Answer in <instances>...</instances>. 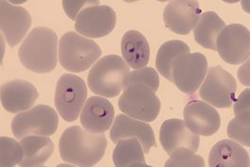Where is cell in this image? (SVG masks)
Here are the masks:
<instances>
[{"label":"cell","mask_w":250,"mask_h":167,"mask_svg":"<svg viewBox=\"0 0 250 167\" xmlns=\"http://www.w3.org/2000/svg\"><path fill=\"white\" fill-rule=\"evenodd\" d=\"M107 146L104 134H94L74 125L62 133L59 149L64 162L78 167H93L103 158Z\"/></svg>","instance_id":"1"},{"label":"cell","mask_w":250,"mask_h":167,"mask_svg":"<svg viewBox=\"0 0 250 167\" xmlns=\"http://www.w3.org/2000/svg\"><path fill=\"white\" fill-rule=\"evenodd\" d=\"M57 43L58 36L54 30L44 27L34 28L19 48V60L32 72L49 73L57 65Z\"/></svg>","instance_id":"2"},{"label":"cell","mask_w":250,"mask_h":167,"mask_svg":"<svg viewBox=\"0 0 250 167\" xmlns=\"http://www.w3.org/2000/svg\"><path fill=\"white\" fill-rule=\"evenodd\" d=\"M128 73L129 66L120 56H105L90 70L87 80L89 88L101 97H117L124 89Z\"/></svg>","instance_id":"3"},{"label":"cell","mask_w":250,"mask_h":167,"mask_svg":"<svg viewBox=\"0 0 250 167\" xmlns=\"http://www.w3.org/2000/svg\"><path fill=\"white\" fill-rule=\"evenodd\" d=\"M101 56L97 42L76 32H66L59 44V59L62 66L69 72L80 73L89 69Z\"/></svg>","instance_id":"4"},{"label":"cell","mask_w":250,"mask_h":167,"mask_svg":"<svg viewBox=\"0 0 250 167\" xmlns=\"http://www.w3.org/2000/svg\"><path fill=\"white\" fill-rule=\"evenodd\" d=\"M155 93L145 84H131L119 98V109L135 119L152 122L161 111V101Z\"/></svg>","instance_id":"5"},{"label":"cell","mask_w":250,"mask_h":167,"mask_svg":"<svg viewBox=\"0 0 250 167\" xmlns=\"http://www.w3.org/2000/svg\"><path fill=\"white\" fill-rule=\"evenodd\" d=\"M59 125L58 114L51 107L38 105L16 115L12 122V130L17 139L30 135L51 136Z\"/></svg>","instance_id":"6"},{"label":"cell","mask_w":250,"mask_h":167,"mask_svg":"<svg viewBox=\"0 0 250 167\" xmlns=\"http://www.w3.org/2000/svg\"><path fill=\"white\" fill-rule=\"evenodd\" d=\"M87 98V87L78 76L62 75L56 87L55 106L57 111L67 122L78 119Z\"/></svg>","instance_id":"7"},{"label":"cell","mask_w":250,"mask_h":167,"mask_svg":"<svg viewBox=\"0 0 250 167\" xmlns=\"http://www.w3.org/2000/svg\"><path fill=\"white\" fill-rule=\"evenodd\" d=\"M237 84L233 76L221 66L208 70L205 82L199 90V96L211 106L226 109L235 101Z\"/></svg>","instance_id":"8"},{"label":"cell","mask_w":250,"mask_h":167,"mask_svg":"<svg viewBox=\"0 0 250 167\" xmlns=\"http://www.w3.org/2000/svg\"><path fill=\"white\" fill-rule=\"evenodd\" d=\"M208 71V61L201 53L178 57L172 65L173 83L181 92L192 95L203 84Z\"/></svg>","instance_id":"9"},{"label":"cell","mask_w":250,"mask_h":167,"mask_svg":"<svg viewBox=\"0 0 250 167\" xmlns=\"http://www.w3.org/2000/svg\"><path fill=\"white\" fill-rule=\"evenodd\" d=\"M217 51L223 61L239 64L250 56V31L243 25L231 24L223 29L216 40Z\"/></svg>","instance_id":"10"},{"label":"cell","mask_w":250,"mask_h":167,"mask_svg":"<svg viewBox=\"0 0 250 167\" xmlns=\"http://www.w3.org/2000/svg\"><path fill=\"white\" fill-rule=\"evenodd\" d=\"M116 25V14L109 6L90 7L81 12L75 23L76 30L88 38H102Z\"/></svg>","instance_id":"11"},{"label":"cell","mask_w":250,"mask_h":167,"mask_svg":"<svg viewBox=\"0 0 250 167\" xmlns=\"http://www.w3.org/2000/svg\"><path fill=\"white\" fill-rule=\"evenodd\" d=\"M201 9L195 0H172L164 12L167 28L180 35H187L195 28Z\"/></svg>","instance_id":"12"},{"label":"cell","mask_w":250,"mask_h":167,"mask_svg":"<svg viewBox=\"0 0 250 167\" xmlns=\"http://www.w3.org/2000/svg\"><path fill=\"white\" fill-rule=\"evenodd\" d=\"M1 31L10 46L14 47L23 40L31 26V16L22 7L0 0Z\"/></svg>","instance_id":"13"},{"label":"cell","mask_w":250,"mask_h":167,"mask_svg":"<svg viewBox=\"0 0 250 167\" xmlns=\"http://www.w3.org/2000/svg\"><path fill=\"white\" fill-rule=\"evenodd\" d=\"M183 114L185 124L197 135L211 136L220 128L219 113L203 101H190L185 106Z\"/></svg>","instance_id":"14"},{"label":"cell","mask_w":250,"mask_h":167,"mask_svg":"<svg viewBox=\"0 0 250 167\" xmlns=\"http://www.w3.org/2000/svg\"><path fill=\"white\" fill-rule=\"evenodd\" d=\"M160 142L163 148L170 156L181 148L197 151L199 148V136L194 133L185 121L169 119L163 123L160 130Z\"/></svg>","instance_id":"15"},{"label":"cell","mask_w":250,"mask_h":167,"mask_svg":"<svg viewBox=\"0 0 250 167\" xmlns=\"http://www.w3.org/2000/svg\"><path fill=\"white\" fill-rule=\"evenodd\" d=\"M110 136L113 143L125 138H137L143 146L145 153H148L153 146H156L151 125L125 114L116 116L110 131Z\"/></svg>","instance_id":"16"},{"label":"cell","mask_w":250,"mask_h":167,"mask_svg":"<svg viewBox=\"0 0 250 167\" xmlns=\"http://www.w3.org/2000/svg\"><path fill=\"white\" fill-rule=\"evenodd\" d=\"M114 108L106 98L92 97L84 104L81 123L85 130L99 134L111 128L114 120Z\"/></svg>","instance_id":"17"},{"label":"cell","mask_w":250,"mask_h":167,"mask_svg":"<svg viewBox=\"0 0 250 167\" xmlns=\"http://www.w3.org/2000/svg\"><path fill=\"white\" fill-rule=\"evenodd\" d=\"M38 97L39 94L36 88L26 81H12L1 87L3 108L11 113L27 111L34 105Z\"/></svg>","instance_id":"18"},{"label":"cell","mask_w":250,"mask_h":167,"mask_svg":"<svg viewBox=\"0 0 250 167\" xmlns=\"http://www.w3.org/2000/svg\"><path fill=\"white\" fill-rule=\"evenodd\" d=\"M209 167H250V157L247 150L230 140L218 142L208 156Z\"/></svg>","instance_id":"19"},{"label":"cell","mask_w":250,"mask_h":167,"mask_svg":"<svg viewBox=\"0 0 250 167\" xmlns=\"http://www.w3.org/2000/svg\"><path fill=\"white\" fill-rule=\"evenodd\" d=\"M122 55L125 63L133 69H141L147 65L150 48L146 37L137 30L125 32L121 42Z\"/></svg>","instance_id":"20"},{"label":"cell","mask_w":250,"mask_h":167,"mask_svg":"<svg viewBox=\"0 0 250 167\" xmlns=\"http://www.w3.org/2000/svg\"><path fill=\"white\" fill-rule=\"evenodd\" d=\"M24 158L21 167H41L54 151V144L47 136L30 135L21 140Z\"/></svg>","instance_id":"21"},{"label":"cell","mask_w":250,"mask_h":167,"mask_svg":"<svg viewBox=\"0 0 250 167\" xmlns=\"http://www.w3.org/2000/svg\"><path fill=\"white\" fill-rule=\"evenodd\" d=\"M226 24L222 19L213 12H206L201 14L194 29L195 42L201 46L217 50L216 40Z\"/></svg>","instance_id":"22"},{"label":"cell","mask_w":250,"mask_h":167,"mask_svg":"<svg viewBox=\"0 0 250 167\" xmlns=\"http://www.w3.org/2000/svg\"><path fill=\"white\" fill-rule=\"evenodd\" d=\"M145 151L137 138L121 139L112 154L115 167H147L145 160Z\"/></svg>","instance_id":"23"},{"label":"cell","mask_w":250,"mask_h":167,"mask_svg":"<svg viewBox=\"0 0 250 167\" xmlns=\"http://www.w3.org/2000/svg\"><path fill=\"white\" fill-rule=\"evenodd\" d=\"M190 47L187 43L179 40L165 42L159 49L156 57V67L160 74L173 83L172 65L174 61L181 55L189 54Z\"/></svg>","instance_id":"24"},{"label":"cell","mask_w":250,"mask_h":167,"mask_svg":"<svg viewBox=\"0 0 250 167\" xmlns=\"http://www.w3.org/2000/svg\"><path fill=\"white\" fill-rule=\"evenodd\" d=\"M228 135L230 139L250 147V113L237 115L228 125Z\"/></svg>","instance_id":"25"},{"label":"cell","mask_w":250,"mask_h":167,"mask_svg":"<svg viewBox=\"0 0 250 167\" xmlns=\"http://www.w3.org/2000/svg\"><path fill=\"white\" fill-rule=\"evenodd\" d=\"M24 158V148L21 143L9 137H1V161L2 167L20 165Z\"/></svg>","instance_id":"26"},{"label":"cell","mask_w":250,"mask_h":167,"mask_svg":"<svg viewBox=\"0 0 250 167\" xmlns=\"http://www.w3.org/2000/svg\"><path fill=\"white\" fill-rule=\"evenodd\" d=\"M145 84L150 87L153 91L157 92L160 86L159 75L156 70L151 67H144L129 72L125 78L124 89L131 84Z\"/></svg>","instance_id":"27"},{"label":"cell","mask_w":250,"mask_h":167,"mask_svg":"<svg viewBox=\"0 0 250 167\" xmlns=\"http://www.w3.org/2000/svg\"><path fill=\"white\" fill-rule=\"evenodd\" d=\"M205 163L201 156L188 148H181L170 156L166 167H204Z\"/></svg>","instance_id":"28"},{"label":"cell","mask_w":250,"mask_h":167,"mask_svg":"<svg viewBox=\"0 0 250 167\" xmlns=\"http://www.w3.org/2000/svg\"><path fill=\"white\" fill-rule=\"evenodd\" d=\"M99 5V0H62V8L71 20H76L85 9Z\"/></svg>","instance_id":"29"},{"label":"cell","mask_w":250,"mask_h":167,"mask_svg":"<svg viewBox=\"0 0 250 167\" xmlns=\"http://www.w3.org/2000/svg\"><path fill=\"white\" fill-rule=\"evenodd\" d=\"M233 111L236 116L244 113H250V89H246L240 94L234 101Z\"/></svg>","instance_id":"30"},{"label":"cell","mask_w":250,"mask_h":167,"mask_svg":"<svg viewBox=\"0 0 250 167\" xmlns=\"http://www.w3.org/2000/svg\"><path fill=\"white\" fill-rule=\"evenodd\" d=\"M238 79L240 83L245 86H250V57L249 60L238 69Z\"/></svg>","instance_id":"31"},{"label":"cell","mask_w":250,"mask_h":167,"mask_svg":"<svg viewBox=\"0 0 250 167\" xmlns=\"http://www.w3.org/2000/svg\"><path fill=\"white\" fill-rule=\"evenodd\" d=\"M241 4H242L243 10H244L246 13L250 14V0H242Z\"/></svg>","instance_id":"32"},{"label":"cell","mask_w":250,"mask_h":167,"mask_svg":"<svg viewBox=\"0 0 250 167\" xmlns=\"http://www.w3.org/2000/svg\"><path fill=\"white\" fill-rule=\"evenodd\" d=\"M28 0H9V2L15 4V5H19V4H23L25 2H27Z\"/></svg>","instance_id":"33"},{"label":"cell","mask_w":250,"mask_h":167,"mask_svg":"<svg viewBox=\"0 0 250 167\" xmlns=\"http://www.w3.org/2000/svg\"><path fill=\"white\" fill-rule=\"evenodd\" d=\"M224 2H226V3H230V4H233V3H237V2H239L240 0H222Z\"/></svg>","instance_id":"34"},{"label":"cell","mask_w":250,"mask_h":167,"mask_svg":"<svg viewBox=\"0 0 250 167\" xmlns=\"http://www.w3.org/2000/svg\"><path fill=\"white\" fill-rule=\"evenodd\" d=\"M125 2H128V3H132V2H136V1H139V0H124Z\"/></svg>","instance_id":"35"},{"label":"cell","mask_w":250,"mask_h":167,"mask_svg":"<svg viewBox=\"0 0 250 167\" xmlns=\"http://www.w3.org/2000/svg\"><path fill=\"white\" fill-rule=\"evenodd\" d=\"M158 1H161V2H166V1H168V0H158Z\"/></svg>","instance_id":"36"}]
</instances>
